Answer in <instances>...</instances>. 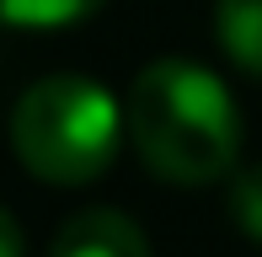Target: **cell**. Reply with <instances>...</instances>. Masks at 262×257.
<instances>
[{"instance_id":"cell-1","label":"cell","mask_w":262,"mask_h":257,"mask_svg":"<svg viewBox=\"0 0 262 257\" xmlns=\"http://www.w3.org/2000/svg\"><path fill=\"white\" fill-rule=\"evenodd\" d=\"M123 128L139 161L177 188L230 177L241 156V108L230 86L193 59H156L139 70L123 97Z\"/></svg>"},{"instance_id":"cell-2","label":"cell","mask_w":262,"mask_h":257,"mask_svg":"<svg viewBox=\"0 0 262 257\" xmlns=\"http://www.w3.org/2000/svg\"><path fill=\"white\" fill-rule=\"evenodd\" d=\"M123 139V108L86 75H49L21 91L11 113V145L32 177L54 188H80L102 177Z\"/></svg>"},{"instance_id":"cell-3","label":"cell","mask_w":262,"mask_h":257,"mask_svg":"<svg viewBox=\"0 0 262 257\" xmlns=\"http://www.w3.org/2000/svg\"><path fill=\"white\" fill-rule=\"evenodd\" d=\"M49 257H150V241L123 209H80L59 225Z\"/></svg>"},{"instance_id":"cell-4","label":"cell","mask_w":262,"mask_h":257,"mask_svg":"<svg viewBox=\"0 0 262 257\" xmlns=\"http://www.w3.org/2000/svg\"><path fill=\"white\" fill-rule=\"evenodd\" d=\"M214 32L246 75H262V0H214Z\"/></svg>"},{"instance_id":"cell-5","label":"cell","mask_w":262,"mask_h":257,"mask_svg":"<svg viewBox=\"0 0 262 257\" xmlns=\"http://www.w3.org/2000/svg\"><path fill=\"white\" fill-rule=\"evenodd\" d=\"M97 11H102V0H0V22L27 27V32H59V27L97 16Z\"/></svg>"},{"instance_id":"cell-6","label":"cell","mask_w":262,"mask_h":257,"mask_svg":"<svg viewBox=\"0 0 262 257\" xmlns=\"http://www.w3.org/2000/svg\"><path fill=\"white\" fill-rule=\"evenodd\" d=\"M230 220L241 236L262 241V166L230 172Z\"/></svg>"},{"instance_id":"cell-7","label":"cell","mask_w":262,"mask_h":257,"mask_svg":"<svg viewBox=\"0 0 262 257\" xmlns=\"http://www.w3.org/2000/svg\"><path fill=\"white\" fill-rule=\"evenodd\" d=\"M0 257H27V236H21L16 215L0 204Z\"/></svg>"}]
</instances>
